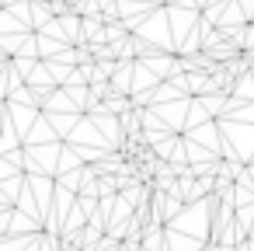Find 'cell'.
<instances>
[{
    "label": "cell",
    "mask_w": 254,
    "mask_h": 251,
    "mask_svg": "<svg viewBox=\"0 0 254 251\" xmlns=\"http://www.w3.org/2000/svg\"><path fill=\"white\" fill-rule=\"evenodd\" d=\"M209 251H219V248H216V244H212V248H209Z\"/></svg>",
    "instance_id": "cell-1"
}]
</instances>
